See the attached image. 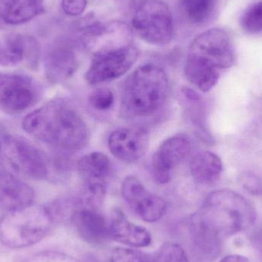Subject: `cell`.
I'll use <instances>...</instances> for the list:
<instances>
[{"instance_id":"cell-1","label":"cell","mask_w":262,"mask_h":262,"mask_svg":"<svg viewBox=\"0 0 262 262\" xmlns=\"http://www.w3.org/2000/svg\"><path fill=\"white\" fill-rule=\"evenodd\" d=\"M255 220V209L246 198L221 189L211 192L192 216L191 233L199 249L213 256L220 251L222 238L249 229Z\"/></svg>"},{"instance_id":"cell-2","label":"cell","mask_w":262,"mask_h":262,"mask_svg":"<svg viewBox=\"0 0 262 262\" xmlns=\"http://www.w3.org/2000/svg\"><path fill=\"white\" fill-rule=\"evenodd\" d=\"M23 127L29 135L63 152L79 150L89 138L84 120L60 100L49 101L28 115Z\"/></svg>"},{"instance_id":"cell-3","label":"cell","mask_w":262,"mask_h":262,"mask_svg":"<svg viewBox=\"0 0 262 262\" xmlns=\"http://www.w3.org/2000/svg\"><path fill=\"white\" fill-rule=\"evenodd\" d=\"M167 75L160 66L146 64L136 69L124 83L122 108L131 117L149 116L166 101Z\"/></svg>"},{"instance_id":"cell-4","label":"cell","mask_w":262,"mask_h":262,"mask_svg":"<svg viewBox=\"0 0 262 262\" xmlns=\"http://www.w3.org/2000/svg\"><path fill=\"white\" fill-rule=\"evenodd\" d=\"M55 218L51 209L31 206L8 212L0 220V241L12 249L29 247L44 239Z\"/></svg>"},{"instance_id":"cell-5","label":"cell","mask_w":262,"mask_h":262,"mask_svg":"<svg viewBox=\"0 0 262 262\" xmlns=\"http://www.w3.org/2000/svg\"><path fill=\"white\" fill-rule=\"evenodd\" d=\"M132 26L142 40L154 46H165L173 38L172 12L163 0H141L134 11Z\"/></svg>"},{"instance_id":"cell-6","label":"cell","mask_w":262,"mask_h":262,"mask_svg":"<svg viewBox=\"0 0 262 262\" xmlns=\"http://www.w3.org/2000/svg\"><path fill=\"white\" fill-rule=\"evenodd\" d=\"M0 166L35 180H42L49 172L44 154L21 137L0 134Z\"/></svg>"},{"instance_id":"cell-7","label":"cell","mask_w":262,"mask_h":262,"mask_svg":"<svg viewBox=\"0 0 262 262\" xmlns=\"http://www.w3.org/2000/svg\"><path fill=\"white\" fill-rule=\"evenodd\" d=\"M235 58L232 39L228 32L213 28L202 32L192 40L186 59L221 72L232 67Z\"/></svg>"},{"instance_id":"cell-8","label":"cell","mask_w":262,"mask_h":262,"mask_svg":"<svg viewBox=\"0 0 262 262\" xmlns=\"http://www.w3.org/2000/svg\"><path fill=\"white\" fill-rule=\"evenodd\" d=\"M140 52L130 43L100 49L94 54L85 74L91 84L117 79L127 73L138 59Z\"/></svg>"},{"instance_id":"cell-9","label":"cell","mask_w":262,"mask_h":262,"mask_svg":"<svg viewBox=\"0 0 262 262\" xmlns=\"http://www.w3.org/2000/svg\"><path fill=\"white\" fill-rule=\"evenodd\" d=\"M39 95V88L23 75L0 74V111L20 113L29 108Z\"/></svg>"},{"instance_id":"cell-10","label":"cell","mask_w":262,"mask_h":262,"mask_svg":"<svg viewBox=\"0 0 262 262\" xmlns=\"http://www.w3.org/2000/svg\"><path fill=\"white\" fill-rule=\"evenodd\" d=\"M123 198L145 222L155 223L166 213V203L151 193L137 177H127L121 185Z\"/></svg>"},{"instance_id":"cell-11","label":"cell","mask_w":262,"mask_h":262,"mask_svg":"<svg viewBox=\"0 0 262 262\" xmlns=\"http://www.w3.org/2000/svg\"><path fill=\"white\" fill-rule=\"evenodd\" d=\"M78 169L91 195L88 206L96 209L95 203L105 194L107 180L112 173V162L103 152H92L79 160Z\"/></svg>"},{"instance_id":"cell-12","label":"cell","mask_w":262,"mask_h":262,"mask_svg":"<svg viewBox=\"0 0 262 262\" xmlns=\"http://www.w3.org/2000/svg\"><path fill=\"white\" fill-rule=\"evenodd\" d=\"M191 143L183 137H173L163 142L152 160V173L158 184H166L172 178L174 169L188 157Z\"/></svg>"},{"instance_id":"cell-13","label":"cell","mask_w":262,"mask_h":262,"mask_svg":"<svg viewBox=\"0 0 262 262\" xmlns=\"http://www.w3.org/2000/svg\"><path fill=\"white\" fill-rule=\"evenodd\" d=\"M79 60L72 43L58 41L48 49L45 58V69L48 80L60 83L72 77L78 69Z\"/></svg>"},{"instance_id":"cell-14","label":"cell","mask_w":262,"mask_h":262,"mask_svg":"<svg viewBox=\"0 0 262 262\" xmlns=\"http://www.w3.org/2000/svg\"><path fill=\"white\" fill-rule=\"evenodd\" d=\"M149 137L144 131L131 128H119L112 133L108 147L118 160L124 162L137 161L147 150Z\"/></svg>"},{"instance_id":"cell-15","label":"cell","mask_w":262,"mask_h":262,"mask_svg":"<svg viewBox=\"0 0 262 262\" xmlns=\"http://www.w3.org/2000/svg\"><path fill=\"white\" fill-rule=\"evenodd\" d=\"M32 187L12 174L0 172V208L8 212L18 210L33 203Z\"/></svg>"},{"instance_id":"cell-16","label":"cell","mask_w":262,"mask_h":262,"mask_svg":"<svg viewBox=\"0 0 262 262\" xmlns=\"http://www.w3.org/2000/svg\"><path fill=\"white\" fill-rule=\"evenodd\" d=\"M74 225L83 239L92 245L103 244L111 237L105 219L95 208H81L72 216Z\"/></svg>"},{"instance_id":"cell-17","label":"cell","mask_w":262,"mask_h":262,"mask_svg":"<svg viewBox=\"0 0 262 262\" xmlns=\"http://www.w3.org/2000/svg\"><path fill=\"white\" fill-rule=\"evenodd\" d=\"M109 230L114 240L130 247H147L152 243L149 231L130 222L121 209L114 210Z\"/></svg>"},{"instance_id":"cell-18","label":"cell","mask_w":262,"mask_h":262,"mask_svg":"<svg viewBox=\"0 0 262 262\" xmlns=\"http://www.w3.org/2000/svg\"><path fill=\"white\" fill-rule=\"evenodd\" d=\"M45 0H0V19L9 25L30 21L45 12Z\"/></svg>"},{"instance_id":"cell-19","label":"cell","mask_w":262,"mask_h":262,"mask_svg":"<svg viewBox=\"0 0 262 262\" xmlns=\"http://www.w3.org/2000/svg\"><path fill=\"white\" fill-rule=\"evenodd\" d=\"M223 168L220 157L210 151L199 152L193 157L189 166L192 178L200 184L213 183L221 175Z\"/></svg>"},{"instance_id":"cell-20","label":"cell","mask_w":262,"mask_h":262,"mask_svg":"<svg viewBox=\"0 0 262 262\" xmlns=\"http://www.w3.org/2000/svg\"><path fill=\"white\" fill-rule=\"evenodd\" d=\"M185 76L190 84L203 92H208L215 87L220 78V71L200 63L186 59Z\"/></svg>"},{"instance_id":"cell-21","label":"cell","mask_w":262,"mask_h":262,"mask_svg":"<svg viewBox=\"0 0 262 262\" xmlns=\"http://www.w3.org/2000/svg\"><path fill=\"white\" fill-rule=\"evenodd\" d=\"M29 49V35L13 34L6 38L0 49V63L3 66H13L26 62Z\"/></svg>"},{"instance_id":"cell-22","label":"cell","mask_w":262,"mask_h":262,"mask_svg":"<svg viewBox=\"0 0 262 262\" xmlns=\"http://www.w3.org/2000/svg\"><path fill=\"white\" fill-rule=\"evenodd\" d=\"M188 21L196 26L208 23L213 15L217 0H178Z\"/></svg>"},{"instance_id":"cell-23","label":"cell","mask_w":262,"mask_h":262,"mask_svg":"<svg viewBox=\"0 0 262 262\" xmlns=\"http://www.w3.org/2000/svg\"><path fill=\"white\" fill-rule=\"evenodd\" d=\"M239 23L246 33L262 32V1L249 6L240 17Z\"/></svg>"},{"instance_id":"cell-24","label":"cell","mask_w":262,"mask_h":262,"mask_svg":"<svg viewBox=\"0 0 262 262\" xmlns=\"http://www.w3.org/2000/svg\"><path fill=\"white\" fill-rule=\"evenodd\" d=\"M154 262H189L187 255L180 245L175 243H165L156 256Z\"/></svg>"},{"instance_id":"cell-25","label":"cell","mask_w":262,"mask_h":262,"mask_svg":"<svg viewBox=\"0 0 262 262\" xmlns=\"http://www.w3.org/2000/svg\"><path fill=\"white\" fill-rule=\"evenodd\" d=\"M89 102L91 105L97 110L107 111L112 108L113 106L115 96L110 89H97L89 96Z\"/></svg>"},{"instance_id":"cell-26","label":"cell","mask_w":262,"mask_h":262,"mask_svg":"<svg viewBox=\"0 0 262 262\" xmlns=\"http://www.w3.org/2000/svg\"><path fill=\"white\" fill-rule=\"evenodd\" d=\"M110 262H150L140 252L124 248H116L111 254Z\"/></svg>"},{"instance_id":"cell-27","label":"cell","mask_w":262,"mask_h":262,"mask_svg":"<svg viewBox=\"0 0 262 262\" xmlns=\"http://www.w3.org/2000/svg\"><path fill=\"white\" fill-rule=\"evenodd\" d=\"M88 0H62L61 7L64 13L70 16L81 15L87 7Z\"/></svg>"},{"instance_id":"cell-28","label":"cell","mask_w":262,"mask_h":262,"mask_svg":"<svg viewBox=\"0 0 262 262\" xmlns=\"http://www.w3.org/2000/svg\"><path fill=\"white\" fill-rule=\"evenodd\" d=\"M243 187L254 195L262 194V183L261 180L253 174H246L242 179Z\"/></svg>"},{"instance_id":"cell-29","label":"cell","mask_w":262,"mask_h":262,"mask_svg":"<svg viewBox=\"0 0 262 262\" xmlns=\"http://www.w3.org/2000/svg\"><path fill=\"white\" fill-rule=\"evenodd\" d=\"M220 262H250L249 258L243 255H230L223 258Z\"/></svg>"},{"instance_id":"cell-30","label":"cell","mask_w":262,"mask_h":262,"mask_svg":"<svg viewBox=\"0 0 262 262\" xmlns=\"http://www.w3.org/2000/svg\"><path fill=\"white\" fill-rule=\"evenodd\" d=\"M254 243L262 257V229H260L254 237Z\"/></svg>"},{"instance_id":"cell-31","label":"cell","mask_w":262,"mask_h":262,"mask_svg":"<svg viewBox=\"0 0 262 262\" xmlns=\"http://www.w3.org/2000/svg\"><path fill=\"white\" fill-rule=\"evenodd\" d=\"M122 6H130L134 0H117Z\"/></svg>"},{"instance_id":"cell-32","label":"cell","mask_w":262,"mask_h":262,"mask_svg":"<svg viewBox=\"0 0 262 262\" xmlns=\"http://www.w3.org/2000/svg\"></svg>"}]
</instances>
